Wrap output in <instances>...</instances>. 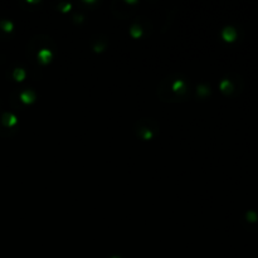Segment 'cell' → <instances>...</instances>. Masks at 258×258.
Segmentation results:
<instances>
[{"instance_id": "cell-1", "label": "cell", "mask_w": 258, "mask_h": 258, "mask_svg": "<svg viewBox=\"0 0 258 258\" xmlns=\"http://www.w3.org/2000/svg\"><path fill=\"white\" fill-rule=\"evenodd\" d=\"M224 38H226L228 42H232L233 39L236 38V32H234V29L229 28V29H226V30H224Z\"/></svg>"}, {"instance_id": "cell-2", "label": "cell", "mask_w": 258, "mask_h": 258, "mask_svg": "<svg viewBox=\"0 0 258 258\" xmlns=\"http://www.w3.org/2000/svg\"><path fill=\"white\" fill-rule=\"evenodd\" d=\"M248 219L251 220V222H256L257 220V214L254 212H249L248 213Z\"/></svg>"}]
</instances>
